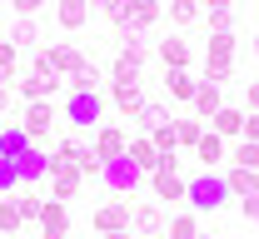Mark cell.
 <instances>
[{
    "instance_id": "obj_15",
    "label": "cell",
    "mask_w": 259,
    "mask_h": 239,
    "mask_svg": "<svg viewBox=\"0 0 259 239\" xmlns=\"http://www.w3.org/2000/svg\"><path fill=\"white\" fill-rule=\"evenodd\" d=\"M60 85H65V80H55V75H25V80H20V95H25V105L55 100V95H60Z\"/></svg>"
},
{
    "instance_id": "obj_16",
    "label": "cell",
    "mask_w": 259,
    "mask_h": 239,
    "mask_svg": "<svg viewBox=\"0 0 259 239\" xmlns=\"http://www.w3.org/2000/svg\"><path fill=\"white\" fill-rule=\"evenodd\" d=\"M130 229H135V234H145V239H160V234H164V214H160L155 205H135Z\"/></svg>"
},
{
    "instance_id": "obj_5",
    "label": "cell",
    "mask_w": 259,
    "mask_h": 239,
    "mask_svg": "<svg viewBox=\"0 0 259 239\" xmlns=\"http://www.w3.org/2000/svg\"><path fill=\"white\" fill-rule=\"evenodd\" d=\"M100 115H105L100 90H90V95H65V120L75 130H100Z\"/></svg>"
},
{
    "instance_id": "obj_50",
    "label": "cell",
    "mask_w": 259,
    "mask_h": 239,
    "mask_svg": "<svg viewBox=\"0 0 259 239\" xmlns=\"http://www.w3.org/2000/svg\"><path fill=\"white\" fill-rule=\"evenodd\" d=\"M199 239H209V234H199Z\"/></svg>"
},
{
    "instance_id": "obj_26",
    "label": "cell",
    "mask_w": 259,
    "mask_h": 239,
    "mask_svg": "<svg viewBox=\"0 0 259 239\" xmlns=\"http://www.w3.org/2000/svg\"><path fill=\"white\" fill-rule=\"evenodd\" d=\"M194 160H199L204 170H209V165H220V160H225V139L214 135V130H204V135H199V145H194Z\"/></svg>"
},
{
    "instance_id": "obj_10",
    "label": "cell",
    "mask_w": 259,
    "mask_h": 239,
    "mask_svg": "<svg viewBox=\"0 0 259 239\" xmlns=\"http://www.w3.org/2000/svg\"><path fill=\"white\" fill-rule=\"evenodd\" d=\"M130 214H135V209H130V200H105L90 219H95L100 234H125V229H130Z\"/></svg>"
},
{
    "instance_id": "obj_45",
    "label": "cell",
    "mask_w": 259,
    "mask_h": 239,
    "mask_svg": "<svg viewBox=\"0 0 259 239\" xmlns=\"http://www.w3.org/2000/svg\"><path fill=\"white\" fill-rule=\"evenodd\" d=\"M244 139H254V145H259V115H249V120H244Z\"/></svg>"
},
{
    "instance_id": "obj_7",
    "label": "cell",
    "mask_w": 259,
    "mask_h": 239,
    "mask_svg": "<svg viewBox=\"0 0 259 239\" xmlns=\"http://www.w3.org/2000/svg\"><path fill=\"white\" fill-rule=\"evenodd\" d=\"M80 184H85V174H80V165H70V160H55L50 155V200H75L80 195Z\"/></svg>"
},
{
    "instance_id": "obj_9",
    "label": "cell",
    "mask_w": 259,
    "mask_h": 239,
    "mask_svg": "<svg viewBox=\"0 0 259 239\" xmlns=\"http://www.w3.org/2000/svg\"><path fill=\"white\" fill-rule=\"evenodd\" d=\"M90 150H95V160H100V165H110V160H125L130 135L120 130V125H100V130H95V139H90Z\"/></svg>"
},
{
    "instance_id": "obj_41",
    "label": "cell",
    "mask_w": 259,
    "mask_h": 239,
    "mask_svg": "<svg viewBox=\"0 0 259 239\" xmlns=\"http://www.w3.org/2000/svg\"><path fill=\"white\" fill-rule=\"evenodd\" d=\"M90 10H100V15H110V20L120 25V15H125V0H90Z\"/></svg>"
},
{
    "instance_id": "obj_36",
    "label": "cell",
    "mask_w": 259,
    "mask_h": 239,
    "mask_svg": "<svg viewBox=\"0 0 259 239\" xmlns=\"http://www.w3.org/2000/svg\"><path fill=\"white\" fill-rule=\"evenodd\" d=\"M209 35H234V5L229 10H209Z\"/></svg>"
},
{
    "instance_id": "obj_27",
    "label": "cell",
    "mask_w": 259,
    "mask_h": 239,
    "mask_svg": "<svg viewBox=\"0 0 259 239\" xmlns=\"http://www.w3.org/2000/svg\"><path fill=\"white\" fill-rule=\"evenodd\" d=\"M234 55H239V40H234V35H209L204 60H225V65H234Z\"/></svg>"
},
{
    "instance_id": "obj_22",
    "label": "cell",
    "mask_w": 259,
    "mask_h": 239,
    "mask_svg": "<svg viewBox=\"0 0 259 239\" xmlns=\"http://www.w3.org/2000/svg\"><path fill=\"white\" fill-rule=\"evenodd\" d=\"M30 150V135L20 125H0V160H20Z\"/></svg>"
},
{
    "instance_id": "obj_34",
    "label": "cell",
    "mask_w": 259,
    "mask_h": 239,
    "mask_svg": "<svg viewBox=\"0 0 259 239\" xmlns=\"http://www.w3.org/2000/svg\"><path fill=\"white\" fill-rule=\"evenodd\" d=\"M15 205H20V219L25 224H40V214H45V200L40 195H15Z\"/></svg>"
},
{
    "instance_id": "obj_37",
    "label": "cell",
    "mask_w": 259,
    "mask_h": 239,
    "mask_svg": "<svg viewBox=\"0 0 259 239\" xmlns=\"http://www.w3.org/2000/svg\"><path fill=\"white\" fill-rule=\"evenodd\" d=\"M15 65H20V50H15L10 40H0V75H5V80H15Z\"/></svg>"
},
{
    "instance_id": "obj_29",
    "label": "cell",
    "mask_w": 259,
    "mask_h": 239,
    "mask_svg": "<svg viewBox=\"0 0 259 239\" xmlns=\"http://www.w3.org/2000/svg\"><path fill=\"white\" fill-rule=\"evenodd\" d=\"M145 55H150V45H145V40H140V35H120V60H125V65H145Z\"/></svg>"
},
{
    "instance_id": "obj_12",
    "label": "cell",
    "mask_w": 259,
    "mask_h": 239,
    "mask_svg": "<svg viewBox=\"0 0 259 239\" xmlns=\"http://www.w3.org/2000/svg\"><path fill=\"white\" fill-rule=\"evenodd\" d=\"M40 239H70V209L60 200H45V214H40Z\"/></svg>"
},
{
    "instance_id": "obj_11",
    "label": "cell",
    "mask_w": 259,
    "mask_h": 239,
    "mask_svg": "<svg viewBox=\"0 0 259 239\" xmlns=\"http://www.w3.org/2000/svg\"><path fill=\"white\" fill-rule=\"evenodd\" d=\"M15 174H20V184H40V179H50V155H45L40 145H30V150L15 160Z\"/></svg>"
},
{
    "instance_id": "obj_1",
    "label": "cell",
    "mask_w": 259,
    "mask_h": 239,
    "mask_svg": "<svg viewBox=\"0 0 259 239\" xmlns=\"http://www.w3.org/2000/svg\"><path fill=\"white\" fill-rule=\"evenodd\" d=\"M85 65V50L75 40H60V45H45L35 50V75H55V80H70L75 70Z\"/></svg>"
},
{
    "instance_id": "obj_19",
    "label": "cell",
    "mask_w": 259,
    "mask_h": 239,
    "mask_svg": "<svg viewBox=\"0 0 259 239\" xmlns=\"http://www.w3.org/2000/svg\"><path fill=\"white\" fill-rule=\"evenodd\" d=\"M225 184H229V200H249V195H259V170H234L225 174Z\"/></svg>"
},
{
    "instance_id": "obj_18",
    "label": "cell",
    "mask_w": 259,
    "mask_h": 239,
    "mask_svg": "<svg viewBox=\"0 0 259 239\" xmlns=\"http://www.w3.org/2000/svg\"><path fill=\"white\" fill-rule=\"evenodd\" d=\"M135 125H140L145 135H155V130H164V125H175V115H169V105H160V100H145V110L135 115Z\"/></svg>"
},
{
    "instance_id": "obj_17",
    "label": "cell",
    "mask_w": 259,
    "mask_h": 239,
    "mask_svg": "<svg viewBox=\"0 0 259 239\" xmlns=\"http://www.w3.org/2000/svg\"><path fill=\"white\" fill-rule=\"evenodd\" d=\"M244 120H249L244 110H234V105H225V110H220V115L209 120V130H214L220 139H244Z\"/></svg>"
},
{
    "instance_id": "obj_47",
    "label": "cell",
    "mask_w": 259,
    "mask_h": 239,
    "mask_svg": "<svg viewBox=\"0 0 259 239\" xmlns=\"http://www.w3.org/2000/svg\"><path fill=\"white\" fill-rule=\"evenodd\" d=\"M199 5H204V10H229L234 0H199Z\"/></svg>"
},
{
    "instance_id": "obj_38",
    "label": "cell",
    "mask_w": 259,
    "mask_h": 239,
    "mask_svg": "<svg viewBox=\"0 0 259 239\" xmlns=\"http://www.w3.org/2000/svg\"><path fill=\"white\" fill-rule=\"evenodd\" d=\"M85 150H90L85 139H60V145H55V160H70V165H80V155H85Z\"/></svg>"
},
{
    "instance_id": "obj_3",
    "label": "cell",
    "mask_w": 259,
    "mask_h": 239,
    "mask_svg": "<svg viewBox=\"0 0 259 239\" xmlns=\"http://www.w3.org/2000/svg\"><path fill=\"white\" fill-rule=\"evenodd\" d=\"M100 179H105V189H110L115 200H130V195L140 189V179H145V170H140V165H135V160L125 155V160H110Z\"/></svg>"
},
{
    "instance_id": "obj_8",
    "label": "cell",
    "mask_w": 259,
    "mask_h": 239,
    "mask_svg": "<svg viewBox=\"0 0 259 239\" xmlns=\"http://www.w3.org/2000/svg\"><path fill=\"white\" fill-rule=\"evenodd\" d=\"M20 130L30 135V145H40V150H45V139H50V130H55V100H35V105H25Z\"/></svg>"
},
{
    "instance_id": "obj_33",
    "label": "cell",
    "mask_w": 259,
    "mask_h": 239,
    "mask_svg": "<svg viewBox=\"0 0 259 239\" xmlns=\"http://www.w3.org/2000/svg\"><path fill=\"white\" fill-rule=\"evenodd\" d=\"M229 160H234V165H239V170H259V145H254V139H239V145H234V155H229Z\"/></svg>"
},
{
    "instance_id": "obj_42",
    "label": "cell",
    "mask_w": 259,
    "mask_h": 239,
    "mask_svg": "<svg viewBox=\"0 0 259 239\" xmlns=\"http://www.w3.org/2000/svg\"><path fill=\"white\" fill-rule=\"evenodd\" d=\"M10 5H15V10H20V20H30L35 10H45V5H50V0H10Z\"/></svg>"
},
{
    "instance_id": "obj_31",
    "label": "cell",
    "mask_w": 259,
    "mask_h": 239,
    "mask_svg": "<svg viewBox=\"0 0 259 239\" xmlns=\"http://www.w3.org/2000/svg\"><path fill=\"white\" fill-rule=\"evenodd\" d=\"M169 239H199V219L194 214H169Z\"/></svg>"
},
{
    "instance_id": "obj_32",
    "label": "cell",
    "mask_w": 259,
    "mask_h": 239,
    "mask_svg": "<svg viewBox=\"0 0 259 239\" xmlns=\"http://www.w3.org/2000/svg\"><path fill=\"white\" fill-rule=\"evenodd\" d=\"M20 224H25V219H20V205H15V200H0V234L10 239Z\"/></svg>"
},
{
    "instance_id": "obj_30",
    "label": "cell",
    "mask_w": 259,
    "mask_h": 239,
    "mask_svg": "<svg viewBox=\"0 0 259 239\" xmlns=\"http://www.w3.org/2000/svg\"><path fill=\"white\" fill-rule=\"evenodd\" d=\"M199 135H204V125H199V120H175V145H180V150H194Z\"/></svg>"
},
{
    "instance_id": "obj_23",
    "label": "cell",
    "mask_w": 259,
    "mask_h": 239,
    "mask_svg": "<svg viewBox=\"0 0 259 239\" xmlns=\"http://www.w3.org/2000/svg\"><path fill=\"white\" fill-rule=\"evenodd\" d=\"M164 90H169L175 100H190V105H194V90H199V80H194L190 70H164Z\"/></svg>"
},
{
    "instance_id": "obj_43",
    "label": "cell",
    "mask_w": 259,
    "mask_h": 239,
    "mask_svg": "<svg viewBox=\"0 0 259 239\" xmlns=\"http://www.w3.org/2000/svg\"><path fill=\"white\" fill-rule=\"evenodd\" d=\"M239 209H244V219H254V224H259V195H249V200H239Z\"/></svg>"
},
{
    "instance_id": "obj_35",
    "label": "cell",
    "mask_w": 259,
    "mask_h": 239,
    "mask_svg": "<svg viewBox=\"0 0 259 239\" xmlns=\"http://www.w3.org/2000/svg\"><path fill=\"white\" fill-rule=\"evenodd\" d=\"M35 40H40L35 20H15V30H10V45H15V50H25V45H35Z\"/></svg>"
},
{
    "instance_id": "obj_4",
    "label": "cell",
    "mask_w": 259,
    "mask_h": 239,
    "mask_svg": "<svg viewBox=\"0 0 259 239\" xmlns=\"http://www.w3.org/2000/svg\"><path fill=\"white\" fill-rule=\"evenodd\" d=\"M150 184H155V200H169V205L185 200L190 195V179L180 174V155H164V165L150 174Z\"/></svg>"
},
{
    "instance_id": "obj_28",
    "label": "cell",
    "mask_w": 259,
    "mask_h": 239,
    "mask_svg": "<svg viewBox=\"0 0 259 239\" xmlns=\"http://www.w3.org/2000/svg\"><path fill=\"white\" fill-rule=\"evenodd\" d=\"M164 10H169V25H194L204 5H199V0H169Z\"/></svg>"
},
{
    "instance_id": "obj_25",
    "label": "cell",
    "mask_w": 259,
    "mask_h": 239,
    "mask_svg": "<svg viewBox=\"0 0 259 239\" xmlns=\"http://www.w3.org/2000/svg\"><path fill=\"white\" fill-rule=\"evenodd\" d=\"M160 60L164 70H190V45L180 35H169V40H160Z\"/></svg>"
},
{
    "instance_id": "obj_6",
    "label": "cell",
    "mask_w": 259,
    "mask_h": 239,
    "mask_svg": "<svg viewBox=\"0 0 259 239\" xmlns=\"http://www.w3.org/2000/svg\"><path fill=\"white\" fill-rule=\"evenodd\" d=\"M160 15H164L160 0H125V15H120V25H115V30H120V35H145Z\"/></svg>"
},
{
    "instance_id": "obj_21",
    "label": "cell",
    "mask_w": 259,
    "mask_h": 239,
    "mask_svg": "<svg viewBox=\"0 0 259 239\" xmlns=\"http://www.w3.org/2000/svg\"><path fill=\"white\" fill-rule=\"evenodd\" d=\"M220 110H225L220 85H204V80H199V90H194V115H199V120H214Z\"/></svg>"
},
{
    "instance_id": "obj_39",
    "label": "cell",
    "mask_w": 259,
    "mask_h": 239,
    "mask_svg": "<svg viewBox=\"0 0 259 239\" xmlns=\"http://www.w3.org/2000/svg\"><path fill=\"white\" fill-rule=\"evenodd\" d=\"M229 75H234V65H225V60H204V85H225Z\"/></svg>"
},
{
    "instance_id": "obj_2",
    "label": "cell",
    "mask_w": 259,
    "mask_h": 239,
    "mask_svg": "<svg viewBox=\"0 0 259 239\" xmlns=\"http://www.w3.org/2000/svg\"><path fill=\"white\" fill-rule=\"evenodd\" d=\"M185 200H190V209L194 214H204V209H209V214H214V209L225 205L229 200V184H225V174H199V179H190V195H185Z\"/></svg>"
},
{
    "instance_id": "obj_20",
    "label": "cell",
    "mask_w": 259,
    "mask_h": 239,
    "mask_svg": "<svg viewBox=\"0 0 259 239\" xmlns=\"http://www.w3.org/2000/svg\"><path fill=\"white\" fill-rule=\"evenodd\" d=\"M55 20H60L65 30H80L90 20V0H55Z\"/></svg>"
},
{
    "instance_id": "obj_49",
    "label": "cell",
    "mask_w": 259,
    "mask_h": 239,
    "mask_svg": "<svg viewBox=\"0 0 259 239\" xmlns=\"http://www.w3.org/2000/svg\"><path fill=\"white\" fill-rule=\"evenodd\" d=\"M254 50H259V35H254Z\"/></svg>"
},
{
    "instance_id": "obj_40",
    "label": "cell",
    "mask_w": 259,
    "mask_h": 239,
    "mask_svg": "<svg viewBox=\"0 0 259 239\" xmlns=\"http://www.w3.org/2000/svg\"><path fill=\"white\" fill-rule=\"evenodd\" d=\"M20 189V174H15V160H0V195H15Z\"/></svg>"
},
{
    "instance_id": "obj_24",
    "label": "cell",
    "mask_w": 259,
    "mask_h": 239,
    "mask_svg": "<svg viewBox=\"0 0 259 239\" xmlns=\"http://www.w3.org/2000/svg\"><path fill=\"white\" fill-rule=\"evenodd\" d=\"M100 80H105V75H100V65H95V60H85V65L65 80V85H70V95H90V90H100Z\"/></svg>"
},
{
    "instance_id": "obj_44",
    "label": "cell",
    "mask_w": 259,
    "mask_h": 239,
    "mask_svg": "<svg viewBox=\"0 0 259 239\" xmlns=\"http://www.w3.org/2000/svg\"><path fill=\"white\" fill-rule=\"evenodd\" d=\"M244 90H249V110L259 115V80H244Z\"/></svg>"
},
{
    "instance_id": "obj_46",
    "label": "cell",
    "mask_w": 259,
    "mask_h": 239,
    "mask_svg": "<svg viewBox=\"0 0 259 239\" xmlns=\"http://www.w3.org/2000/svg\"><path fill=\"white\" fill-rule=\"evenodd\" d=\"M5 110H10V80L0 75V115H5Z\"/></svg>"
},
{
    "instance_id": "obj_13",
    "label": "cell",
    "mask_w": 259,
    "mask_h": 239,
    "mask_svg": "<svg viewBox=\"0 0 259 239\" xmlns=\"http://www.w3.org/2000/svg\"><path fill=\"white\" fill-rule=\"evenodd\" d=\"M110 100H115V110H120L125 120H135V115L145 110V90H140V80H130V85H115V80H110Z\"/></svg>"
},
{
    "instance_id": "obj_14",
    "label": "cell",
    "mask_w": 259,
    "mask_h": 239,
    "mask_svg": "<svg viewBox=\"0 0 259 239\" xmlns=\"http://www.w3.org/2000/svg\"><path fill=\"white\" fill-rule=\"evenodd\" d=\"M125 155H130L145 174H155V170L164 165V155L155 150V139H150V135H130V150H125Z\"/></svg>"
},
{
    "instance_id": "obj_48",
    "label": "cell",
    "mask_w": 259,
    "mask_h": 239,
    "mask_svg": "<svg viewBox=\"0 0 259 239\" xmlns=\"http://www.w3.org/2000/svg\"><path fill=\"white\" fill-rule=\"evenodd\" d=\"M100 239H145V234H135V229H125V234H100Z\"/></svg>"
}]
</instances>
